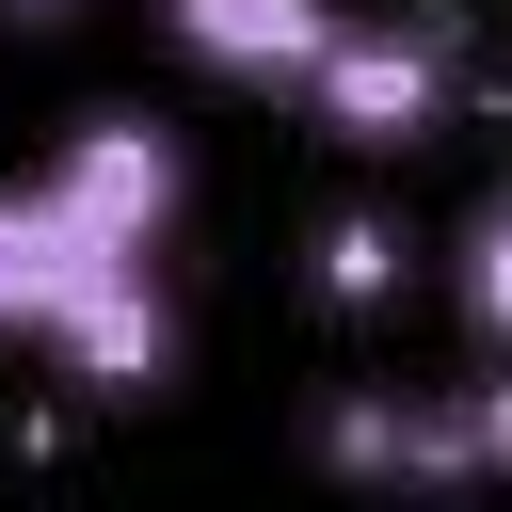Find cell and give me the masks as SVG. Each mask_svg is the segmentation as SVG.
I'll return each instance as SVG.
<instances>
[{
    "label": "cell",
    "mask_w": 512,
    "mask_h": 512,
    "mask_svg": "<svg viewBox=\"0 0 512 512\" xmlns=\"http://www.w3.org/2000/svg\"><path fill=\"white\" fill-rule=\"evenodd\" d=\"M320 480H384V496H464L512 480V352H480V384H352L320 400Z\"/></svg>",
    "instance_id": "cell-2"
},
{
    "label": "cell",
    "mask_w": 512,
    "mask_h": 512,
    "mask_svg": "<svg viewBox=\"0 0 512 512\" xmlns=\"http://www.w3.org/2000/svg\"><path fill=\"white\" fill-rule=\"evenodd\" d=\"M0 16H16V32H64V16H80V0H0Z\"/></svg>",
    "instance_id": "cell-7"
},
{
    "label": "cell",
    "mask_w": 512,
    "mask_h": 512,
    "mask_svg": "<svg viewBox=\"0 0 512 512\" xmlns=\"http://www.w3.org/2000/svg\"><path fill=\"white\" fill-rule=\"evenodd\" d=\"M448 80H464L448 16H336V32H320V64H304L288 96H304V128H320V144L400 160V144H432V128H448Z\"/></svg>",
    "instance_id": "cell-3"
},
{
    "label": "cell",
    "mask_w": 512,
    "mask_h": 512,
    "mask_svg": "<svg viewBox=\"0 0 512 512\" xmlns=\"http://www.w3.org/2000/svg\"><path fill=\"white\" fill-rule=\"evenodd\" d=\"M400 288H416V240H400L384 208H336V224H320V304H336V320H384Z\"/></svg>",
    "instance_id": "cell-5"
},
{
    "label": "cell",
    "mask_w": 512,
    "mask_h": 512,
    "mask_svg": "<svg viewBox=\"0 0 512 512\" xmlns=\"http://www.w3.org/2000/svg\"><path fill=\"white\" fill-rule=\"evenodd\" d=\"M448 304H464L480 352H512V176L464 208V240H448Z\"/></svg>",
    "instance_id": "cell-6"
},
{
    "label": "cell",
    "mask_w": 512,
    "mask_h": 512,
    "mask_svg": "<svg viewBox=\"0 0 512 512\" xmlns=\"http://www.w3.org/2000/svg\"><path fill=\"white\" fill-rule=\"evenodd\" d=\"M176 192H192V160L160 112H80L32 176H0V336L48 352L80 400L176 384V304H160Z\"/></svg>",
    "instance_id": "cell-1"
},
{
    "label": "cell",
    "mask_w": 512,
    "mask_h": 512,
    "mask_svg": "<svg viewBox=\"0 0 512 512\" xmlns=\"http://www.w3.org/2000/svg\"><path fill=\"white\" fill-rule=\"evenodd\" d=\"M336 16H352V0H160V48L208 64V80H240V96H288Z\"/></svg>",
    "instance_id": "cell-4"
}]
</instances>
